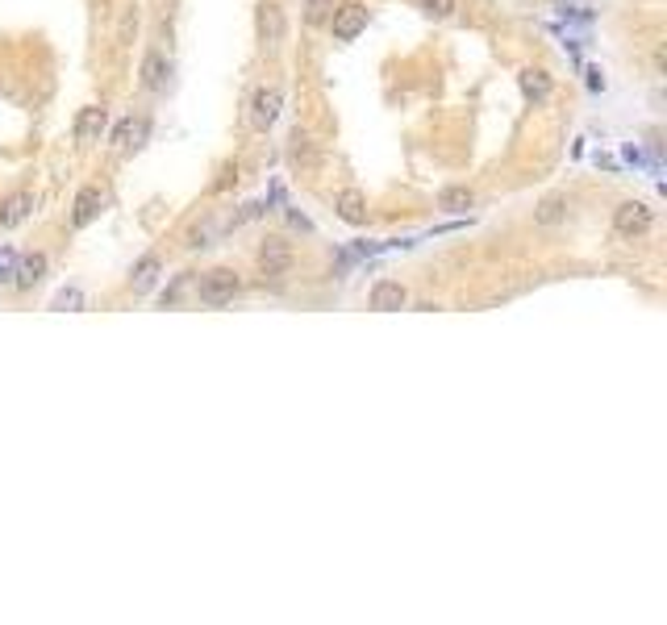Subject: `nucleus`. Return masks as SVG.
I'll use <instances>...</instances> for the list:
<instances>
[{
	"label": "nucleus",
	"mask_w": 667,
	"mask_h": 625,
	"mask_svg": "<svg viewBox=\"0 0 667 625\" xmlns=\"http://www.w3.org/2000/svg\"><path fill=\"white\" fill-rule=\"evenodd\" d=\"M80 304H84V292H80V288H63L59 296H55V304H50V309L67 312V309H80Z\"/></svg>",
	"instance_id": "412c9836"
},
{
	"label": "nucleus",
	"mask_w": 667,
	"mask_h": 625,
	"mask_svg": "<svg viewBox=\"0 0 667 625\" xmlns=\"http://www.w3.org/2000/svg\"><path fill=\"white\" fill-rule=\"evenodd\" d=\"M146 130H150V121H146V117H125V121H117V130H113V142L122 146V150H133V146H142Z\"/></svg>",
	"instance_id": "f3484780"
},
{
	"label": "nucleus",
	"mask_w": 667,
	"mask_h": 625,
	"mask_svg": "<svg viewBox=\"0 0 667 625\" xmlns=\"http://www.w3.org/2000/svg\"><path fill=\"white\" fill-rule=\"evenodd\" d=\"M292 263H296V251H292L288 238H279V234H271V238L259 242V271H263L267 279H279L288 276Z\"/></svg>",
	"instance_id": "7ed1b4c3"
},
{
	"label": "nucleus",
	"mask_w": 667,
	"mask_h": 625,
	"mask_svg": "<svg viewBox=\"0 0 667 625\" xmlns=\"http://www.w3.org/2000/svg\"><path fill=\"white\" fill-rule=\"evenodd\" d=\"M472 205H475V193L467 184H450V188L438 193V209H442V213H467Z\"/></svg>",
	"instance_id": "dca6fc26"
},
{
	"label": "nucleus",
	"mask_w": 667,
	"mask_h": 625,
	"mask_svg": "<svg viewBox=\"0 0 667 625\" xmlns=\"http://www.w3.org/2000/svg\"><path fill=\"white\" fill-rule=\"evenodd\" d=\"M158 276H163V259H158V254H142V259L133 263V271H130V288L133 292H150L158 284Z\"/></svg>",
	"instance_id": "4468645a"
},
{
	"label": "nucleus",
	"mask_w": 667,
	"mask_h": 625,
	"mask_svg": "<svg viewBox=\"0 0 667 625\" xmlns=\"http://www.w3.org/2000/svg\"><path fill=\"white\" fill-rule=\"evenodd\" d=\"M38 209V196L34 193H13L0 201V229H17L25 217Z\"/></svg>",
	"instance_id": "f8f14e48"
},
{
	"label": "nucleus",
	"mask_w": 667,
	"mask_h": 625,
	"mask_svg": "<svg viewBox=\"0 0 667 625\" xmlns=\"http://www.w3.org/2000/svg\"><path fill=\"white\" fill-rule=\"evenodd\" d=\"M334 209H338V217L346 221V226H367V201L359 188H342L338 201H334Z\"/></svg>",
	"instance_id": "ddd939ff"
},
{
	"label": "nucleus",
	"mask_w": 667,
	"mask_h": 625,
	"mask_svg": "<svg viewBox=\"0 0 667 625\" xmlns=\"http://www.w3.org/2000/svg\"><path fill=\"white\" fill-rule=\"evenodd\" d=\"M334 9H338V0H304V21H309V25H326Z\"/></svg>",
	"instance_id": "6ab92c4d"
},
{
	"label": "nucleus",
	"mask_w": 667,
	"mask_h": 625,
	"mask_svg": "<svg viewBox=\"0 0 667 625\" xmlns=\"http://www.w3.org/2000/svg\"><path fill=\"white\" fill-rule=\"evenodd\" d=\"M417 9H422L425 17H434V21H447L450 13L459 9V0H417Z\"/></svg>",
	"instance_id": "aec40b11"
},
{
	"label": "nucleus",
	"mask_w": 667,
	"mask_h": 625,
	"mask_svg": "<svg viewBox=\"0 0 667 625\" xmlns=\"http://www.w3.org/2000/svg\"><path fill=\"white\" fill-rule=\"evenodd\" d=\"M255 30H259V42L267 50H276L288 34V21H284V9H279V0H259L255 9Z\"/></svg>",
	"instance_id": "20e7f679"
},
{
	"label": "nucleus",
	"mask_w": 667,
	"mask_h": 625,
	"mask_svg": "<svg viewBox=\"0 0 667 625\" xmlns=\"http://www.w3.org/2000/svg\"><path fill=\"white\" fill-rule=\"evenodd\" d=\"M171 84V59L163 50H150L142 59V88L146 92H167Z\"/></svg>",
	"instance_id": "9b49d317"
},
{
	"label": "nucleus",
	"mask_w": 667,
	"mask_h": 625,
	"mask_svg": "<svg viewBox=\"0 0 667 625\" xmlns=\"http://www.w3.org/2000/svg\"><path fill=\"white\" fill-rule=\"evenodd\" d=\"M279 108H284V92H279L276 84H263L255 97H251V125H255L259 133H267L279 121Z\"/></svg>",
	"instance_id": "423d86ee"
},
{
	"label": "nucleus",
	"mask_w": 667,
	"mask_h": 625,
	"mask_svg": "<svg viewBox=\"0 0 667 625\" xmlns=\"http://www.w3.org/2000/svg\"><path fill=\"white\" fill-rule=\"evenodd\" d=\"M551 4H555V9H563V13H568V9H576L580 0H551Z\"/></svg>",
	"instance_id": "4be33fe9"
},
{
	"label": "nucleus",
	"mask_w": 667,
	"mask_h": 625,
	"mask_svg": "<svg viewBox=\"0 0 667 625\" xmlns=\"http://www.w3.org/2000/svg\"><path fill=\"white\" fill-rule=\"evenodd\" d=\"M238 288H243V279L234 276L230 267H213V271L201 276L196 296H201V304H209V309H221V304H230L234 296H238Z\"/></svg>",
	"instance_id": "f257e3e1"
},
{
	"label": "nucleus",
	"mask_w": 667,
	"mask_h": 625,
	"mask_svg": "<svg viewBox=\"0 0 667 625\" xmlns=\"http://www.w3.org/2000/svg\"><path fill=\"white\" fill-rule=\"evenodd\" d=\"M517 88H522V97L530 100V105H546L551 92H555V84H551V75H546L543 67H522V72H517Z\"/></svg>",
	"instance_id": "9d476101"
},
{
	"label": "nucleus",
	"mask_w": 667,
	"mask_h": 625,
	"mask_svg": "<svg viewBox=\"0 0 667 625\" xmlns=\"http://www.w3.org/2000/svg\"><path fill=\"white\" fill-rule=\"evenodd\" d=\"M655 226V209L646 205V201H621L613 209V229H618L621 238H646Z\"/></svg>",
	"instance_id": "f03ea898"
},
{
	"label": "nucleus",
	"mask_w": 667,
	"mask_h": 625,
	"mask_svg": "<svg viewBox=\"0 0 667 625\" xmlns=\"http://www.w3.org/2000/svg\"><path fill=\"white\" fill-rule=\"evenodd\" d=\"M100 209H105V193H100L97 184H84L80 193H75V205H72V226L75 229H84L92 226L100 217Z\"/></svg>",
	"instance_id": "0eeeda50"
},
{
	"label": "nucleus",
	"mask_w": 667,
	"mask_h": 625,
	"mask_svg": "<svg viewBox=\"0 0 667 625\" xmlns=\"http://www.w3.org/2000/svg\"><path fill=\"white\" fill-rule=\"evenodd\" d=\"M329 34H334V42H355V38L367 30V9L363 4H338V9L329 13Z\"/></svg>",
	"instance_id": "39448f33"
},
{
	"label": "nucleus",
	"mask_w": 667,
	"mask_h": 625,
	"mask_svg": "<svg viewBox=\"0 0 667 625\" xmlns=\"http://www.w3.org/2000/svg\"><path fill=\"white\" fill-rule=\"evenodd\" d=\"M42 276H47V254H21L17 267H13V284L17 288H34Z\"/></svg>",
	"instance_id": "2eb2a0df"
},
{
	"label": "nucleus",
	"mask_w": 667,
	"mask_h": 625,
	"mask_svg": "<svg viewBox=\"0 0 667 625\" xmlns=\"http://www.w3.org/2000/svg\"><path fill=\"white\" fill-rule=\"evenodd\" d=\"M563 217H568V196H559V193L543 196L538 209H534V221H538V226H559Z\"/></svg>",
	"instance_id": "a211bd4d"
},
{
	"label": "nucleus",
	"mask_w": 667,
	"mask_h": 625,
	"mask_svg": "<svg viewBox=\"0 0 667 625\" xmlns=\"http://www.w3.org/2000/svg\"><path fill=\"white\" fill-rule=\"evenodd\" d=\"M105 130H109V108L105 105L80 108V117H75V142H97Z\"/></svg>",
	"instance_id": "1a4fd4ad"
},
{
	"label": "nucleus",
	"mask_w": 667,
	"mask_h": 625,
	"mask_svg": "<svg viewBox=\"0 0 667 625\" xmlns=\"http://www.w3.org/2000/svg\"><path fill=\"white\" fill-rule=\"evenodd\" d=\"M367 301H372V309H376V312H397V309L409 304V288H405L400 279H376Z\"/></svg>",
	"instance_id": "6e6552de"
}]
</instances>
